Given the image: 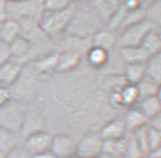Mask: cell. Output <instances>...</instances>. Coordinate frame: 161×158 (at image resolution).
<instances>
[{"instance_id": "obj_2", "label": "cell", "mask_w": 161, "mask_h": 158, "mask_svg": "<svg viewBox=\"0 0 161 158\" xmlns=\"http://www.w3.org/2000/svg\"><path fill=\"white\" fill-rule=\"evenodd\" d=\"M37 76H40V75L35 72V69H34V66L31 64V62L24 64L19 78H18L16 82L10 86L12 98L26 104V101H30V100L34 97L35 91L38 88Z\"/></svg>"}, {"instance_id": "obj_16", "label": "cell", "mask_w": 161, "mask_h": 158, "mask_svg": "<svg viewBox=\"0 0 161 158\" xmlns=\"http://www.w3.org/2000/svg\"><path fill=\"white\" fill-rule=\"evenodd\" d=\"M116 40H117V34L114 31H110L107 28L97 31L91 38V46L100 47L106 52H111L113 48H116Z\"/></svg>"}, {"instance_id": "obj_7", "label": "cell", "mask_w": 161, "mask_h": 158, "mask_svg": "<svg viewBox=\"0 0 161 158\" xmlns=\"http://www.w3.org/2000/svg\"><path fill=\"white\" fill-rule=\"evenodd\" d=\"M103 139L98 132H86L76 141V155L82 158H94L101 155Z\"/></svg>"}, {"instance_id": "obj_29", "label": "cell", "mask_w": 161, "mask_h": 158, "mask_svg": "<svg viewBox=\"0 0 161 158\" xmlns=\"http://www.w3.org/2000/svg\"><path fill=\"white\" fill-rule=\"evenodd\" d=\"M123 158H144V152L141 151L130 133L126 135V151H125Z\"/></svg>"}, {"instance_id": "obj_18", "label": "cell", "mask_w": 161, "mask_h": 158, "mask_svg": "<svg viewBox=\"0 0 161 158\" xmlns=\"http://www.w3.org/2000/svg\"><path fill=\"white\" fill-rule=\"evenodd\" d=\"M119 50V57L125 64H135V63H145L148 60L149 54L144 48L138 47H122Z\"/></svg>"}, {"instance_id": "obj_10", "label": "cell", "mask_w": 161, "mask_h": 158, "mask_svg": "<svg viewBox=\"0 0 161 158\" xmlns=\"http://www.w3.org/2000/svg\"><path fill=\"white\" fill-rule=\"evenodd\" d=\"M84 54L75 50H62L59 52L57 57V66H56V73H69L75 70L82 62Z\"/></svg>"}, {"instance_id": "obj_25", "label": "cell", "mask_w": 161, "mask_h": 158, "mask_svg": "<svg viewBox=\"0 0 161 158\" xmlns=\"http://www.w3.org/2000/svg\"><path fill=\"white\" fill-rule=\"evenodd\" d=\"M145 76V63H135V64H126L123 69V81L126 84L136 85L138 82Z\"/></svg>"}, {"instance_id": "obj_42", "label": "cell", "mask_w": 161, "mask_h": 158, "mask_svg": "<svg viewBox=\"0 0 161 158\" xmlns=\"http://www.w3.org/2000/svg\"><path fill=\"white\" fill-rule=\"evenodd\" d=\"M8 3H15V2H21V0H6Z\"/></svg>"}, {"instance_id": "obj_36", "label": "cell", "mask_w": 161, "mask_h": 158, "mask_svg": "<svg viewBox=\"0 0 161 158\" xmlns=\"http://www.w3.org/2000/svg\"><path fill=\"white\" fill-rule=\"evenodd\" d=\"M10 100H12L10 88H8V86H4L0 84V107L3 106V104H6L8 101H10Z\"/></svg>"}, {"instance_id": "obj_1", "label": "cell", "mask_w": 161, "mask_h": 158, "mask_svg": "<svg viewBox=\"0 0 161 158\" xmlns=\"http://www.w3.org/2000/svg\"><path fill=\"white\" fill-rule=\"evenodd\" d=\"M73 10L75 8L69 6L63 10H56V12H42L38 19V28L46 37L50 38H57L62 34H64L68 28L70 26L73 18Z\"/></svg>"}, {"instance_id": "obj_17", "label": "cell", "mask_w": 161, "mask_h": 158, "mask_svg": "<svg viewBox=\"0 0 161 158\" xmlns=\"http://www.w3.org/2000/svg\"><path fill=\"white\" fill-rule=\"evenodd\" d=\"M122 119H123V123H125V128H126L127 133H132L141 128H145V126H147V122H148V119H147L136 107L127 108Z\"/></svg>"}, {"instance_id": "obj_14", "label": "cell", "mask_w": 161, "mask_h": 158, "mask_svg": "<svg viewBox=\"0 0 161 158\" xmlns=\"http://www.w3.org/2000/svg\"><path fill=\"white\" fill-rule=\"evenodd\" d=\"M9 52L12 56L13 60H16L19 63L24 64V59L30 56V53L32 52V46H31V41L24 35H19L18 38H15L12 43H9Z\"/></svg>"}, {"instance_id": "obj_32", "label": "cell", "mask_w": 161, "mask_h": 158, "mask_svg": "<svg viewBox=\"0 0 161 158\" xmlns=\"http://www.w3.org/2000/svg\"><path fill=\"white\" fill-rule=\"evenodd\" d=\"M145 132H147V144H148V152L149 151L160 148L161 146V130H155L148 126H145ZM147 152V154H148Z\"/></svg>"}, {"instance_id": "obj_22", "label": "cell", "mask_w": 161, "mask_h": 158, "mask_svg": "<svg viewBox=\"0 0 161 158\" xmlns=\"http://www.w3.org/2000/svg\"><path fill=\"white\" fill-rule=\"evenodd\" d=\"M141 47L144 48L145 52L149 56L157 54L161 52V34H160V28H153L147 32V35L144 37Z\"/></svg>"}, {"instance_id": "obj_30", "label": "cell", "mask_w": 161, "mask_h": 158, "mask_svg": "<svg viewBox=\"0 0 161 158\" xmlns=\"http://www.w3.org/2000/svg\"><path fill=\"white\" fill-rule=\"evenodd\" d=\"M42 12H56V10H63L72 6L69 0H41Z\"/></svg>"}, {"instance_id": "obj_27", "label": "cell", "mask_w": 161, "mask_h": 158, "mask_svg": "<svg viewBox=\"0 0 161 158\" xmlns=\"http://www.w3.org/2000/svg\"><path fill=\"white\" fill-rule=\"evenodd\" d=\"M145 76L161 82V53L149 56L145 62Z\"/></svg>"}, {"instance_id": "obj_47", "label": "cell", "mask_w": 161, "mask_h": 158, "mask_svg": "<svg viewBox=\"0 0 161 158\" xmlns=\"http://www.w3.org/2000/svg\"><path fill=\"white\" fill-rule=\"evenodd\" d=\"M88 2H91V0H85V3H88Z\"/></svg>"}, {"instance_id": "obj_20", "label": "cell", "mask_w": 161, "mask_h": 158, "mask_svg": "<svg viewBox=\"0 0 161 158\" xmlns=\"http://www.w3.org/2000/svg\"><path fill=\"white\" fill-rule=\"evenodd\" d=\"M125 151H126V136L120 138V139H106V141H103L101 155L123 158Z\"/></svg>"}, {"instance_id": "obj_46", "label": "cell", "mask_w": 161, "mask_h": 158, "mask_svg": "<svg viewBox=\"0 0 161 158\" xmlns=\"http://www.w3.org/2000/svg\"><path fill=\"white\" fill-rule=\"evenodd\" d=\"M94 158H103V157H101V155H98V157H94Z\"/></svg>"}, {"instance_id": "obj_37", "label": "cell", "mask_w": 161, "mask_h": 158, "mask_svg": "<svg viewBox=\"0 0 161 158\" xmlns=\"http://www.w3.org/2000/svg\"><path fill=\"white\" fill-rule=\"evenodd\" d=\"M9 59H12L10 52H9V46L0 40V64L4 63V62H8Z\"/></svg>"}, {"instance_id": "obj_9", "label": "cell", "mask_w": 161, "mask_h": 158, "mask_svg": "<svg viewBox=\"0 0 161 158\" xmlns=\"http://www.w3.org/2000/svg\"><path fill=\"white\" fill-rule=\"evenodd\" d=\"M51 138H53V135H51L50 132L41 130V132H37V133H34V135H30L28 138H25V139L22 141V146H24L31 155L41 154L44 151L50 150Z\"/></svg>"}, {"instance_id": "obj_19", "label": "cell", "mask_w": 161, "mask_h": 158, "mask_svg": "<svg viewBox=\"0 0 161 158\" xmlns=\"http://www.w3.org/2000/svg\"><path fill=\"white\" fill-rule=\"evenodd\" d=\"M136 108L147 117L151 119L154 116L161 114V100L160 95H153V97H145V98H139Z\"/></svg>"}, {"instance_id": "obj_43", "label": "cell", "mask_w": 161, "mask_h": 158, "mask_svg": "<svg viewBox=\"0 0 161 158\" xmlns=\"http://www.w3.org/2000/svg\"><path fill=\"white\" fill-rule=\"evenodd\" d=\"M151 2H154V0H144V3H145V6H147V4H148V3H151Z\"/></svg>"}, {"instance_id": "obj_4", "label": "cell", "mask_w": 161, "mask_h": 158, "mask_svg": "<svg viewBox=\"0 0 161 158\" xmlns=\"http://www.w3.org/2000/svg\"><path fill=\"white\" fill-rule=\"evenodd\" d=\"M42 13L41 0H21L8 3V15L15 21H37Z\"/></svg>"}, {"instance_id": "obj_5", "label": "cell", "mask_w": 161, "mask_h": 158, "mask_svg": "<svg viewBox=\"0 0 161 158\" xmlns=\"http://www.w3.org/2000/svg\"><path fill=\"white\" fill-rule=\"evenodd\" d=\"M153 26L148 21H142L136 25L127 26L120 32H117V40H116V48L122 47H138L141 46L144 37L147 35L149 30H153Z\"/></svg>"}, {"instance_id": "obj_38", "label": "cell", "mask_w": 161, "mask_h": 158, "mask_svg": "<svg viewBox=\"0 0 161 158\" xmlns=\"http://www.w3.org/2000/svg\"><path fill=\"white\" fill-rule=\"evenodd\" d=\"M9 19L8 15V2L6 0H0V24L3 21Z\"/></svg>"}, {"instance_id": "obj_15", "label": "cell", "mask_w": 161, "mask_h": 158, "mask_svg": "<svg viewBox=\"0 0 161 158\" xmlns=\"http://www.w3.org/2000/svg\"><path fill=\"white\" fill-rule=\"evenodd\" d=\"M84 54H85V60H86L89 68L97 69V70L107 66L108 60H110V52H106V50H103L100 47H95V46H89Z\"/></svg>"}, {"instance_id": "obj_45", "label": "cell", "mask_w": 161, "mask_h": 158, "mask_svg": "<svg viewBox=\"0 0 161 158\" xmlns=\"http://www.w3.org/2000/svg\"><path fill=\"white\" fill-rule=\"evenodd\" d=\"M72 158H82V157H78V155H75V157H72Z\"/></svg>"}, {"instance_id": "obj_44", "label": "cell", "mask_w": 161, "mask_h": 158, "mask_svg": "<svg viewBox=\"0 0 161 158\" xmlns=\"http://www.w3.org/2000/svg\"><path fill=\"white\" fill-rule=\"evenodd\" d=\"M103 158H117V157H108V155H101Z\"/></svg>"}, {"instance_id": "obj_21", "label": "cell", "mask_w": 161, "mask_h": 158, "mask_svg": "<svg viewBox=\"0 0 161 158\" xmlns=\"http://www.w3.org/2000/svg\"><path fill=\"white\" fill-rule=\"evenodd\" d=\"M21 35V24L19 21L15 19H6L0 24V40L3 43L9 44L12 43L15 38H18Z\"/></svg>"}, {"instance_id": "obj_24", "label": "cell", "mask_w": 161, "mask_h": 158, "mask_svg": "<svg viewBox=\"0 0 161 158\" xmlns=\"http://www.w3.org/2000/svg\"><path fill=\"white\" fill-rule=\"evenodd\" d=\"M119 94H120V100H122V106L123 108H132L135 107L139 101V94L136 90L135 85L132 84H123L119 88Z\"/></svg>"}, {"instance_id": "obj_34", "label": "cell", "mask_w": 161, "mask_h": 158, "mask_svg": "<svg viewBox=\"0 0 161 158\" xmlns=\"http://www.w3.org/2000/svg\"><path fill=\"white\" fill-rule=\"evenodd\" d=\"M119 88H113V90L108 92V95H107L108 104H110L111 107H114V108H123L122 100H120V94H119Z\"/></svg>"}, {"instance_id": "obj_12", "label": "cell", "mask_w": 161, "mask_h": 158, "mask_svg": "<svg viewBox=\"0 0 161 158\" xmlns=\"http://www.w3.org/2000/svg\"><path fill=\"white\" fill-rule=\"evenodd\" d=\"M98 133H100L103 141H106V139H120V138L127 135L122 117H116V119H111L108 122H106L101 126Z\"/></svg>"}, {"instance_id": "obj_6", "label": "cell", "mask_w": 161, "mask_h": 158, "mask_svg": "<svg viewBox=\"0 0 161 158\" xmlns=\"http://www.w3.org/2000/svg\"><path fill=\"white\" fill-rule=\"evenodd\" d=\"M41 130H46V119H44V116L41 114V111L38 108L26 106L25 114H24V119H22L21 130H19L21 141H24L30 135L41 132Z\"/></svg>"}, {"instance_id": "obj_35", "label": "cell", "mask_w": 161, "mask_h": 158, "mask_svg": "<svg viewBox=\"0 0 161 158\" xmlns=\"http://www.w3.org/2000/svg\"><path fill=\"white\" fill-rule=\"evenodd\" d=\"M4 158H32V155L22 146V144H19V145L15 146V148H13V150L10 151Z\"/></svg>"}, {"instance_id": "obj_40", "label": "cell", "mask_w": 161, "mask_h": 158, "mask_svg": "<svg viewBox=\"0 0 161 158\" xmlns=\"http://www.w3.org/2000/svg\"><path fill=\"white\" fill-rule=\"evenodd\" d=\"M106 2L110 4V8L113 9V10H117V9L122 6V0H106Z\"/></svg>"}, {"instance_id": "obj_48", "label": "cell", "mask_w": 161, "mask_h": 158, "mask_svg": "<svg viewBox=\"0 0 161 158\" xmlns=\"http://www.w3.org/2000/svg\"><path fill=\"white\" fill-rule=\"evenodd\" d=\"M144 158H147V157H144Z\"/></svg>"}, {"instance_id": "obj_11", "label": "cell", "mask_w": 161, "mask_h": 158, "mask_svg": "<svg viewBox=\"0 0 161 158\" xmlns=\"http://www.w3.org/2000/svg\"><path fill=\"white\" fill-rule=\"evenodd\" d=\"M22 66L24 64L16 62V60L13 59H9L8 62H4V63L0 64V84L4 86H10L16 82V79L19 78L22 72Z\"/></svg>"}, {"instance_id": "obj_23", "label": "cell", "mask_w": 161, "mask_h": 158, "mask_svg": "<svg viewBox=\"0 0 161 158\" xmlns=\"http://www.w3.org/2000/svg\"><path fill=\"white\" fill-rule=\"evenodd\" d=\"M21 138L16 133H12L9 130L0 128V158H4L10 151L21 144Z\"/></svg>"}, {"instance_id": "obj_28", "label": "cell", "mask_w": 161, "mask_h": 158, "mask_svg": "<svg viewBox=\"0 0 161 158\" xmlns=\"http://www.w3.org/2000/svg\"><path fill=\"white\" fill-rule=\"evenodd\" d=\"M145 19L155 28L161 26V0H154L144 8Z\"/></svg>"}, {"instance_id": "obj_13", "label": "cell", "mask_w": 161, "mask_h": 158, "mask_svg": "<svg viewBox=\"0 0 161 158\" xmlns=\"http://www.w3.org/2000/svg\"><path fill=\"white\" fill-rule=\"evenodd\" d=\"M57 57H59V52L51 50L47 54H42L37 57L35 60L31 62V64L34 66L35 72L41 75H50V73L56 72V66H57Z\"/></svg>"}, {"instance_id": "obj_3", "label": "cell", "mask_w": 161, "mask_h": 158, "mask_svg": "<svg viewBox=\"0 0 161 158\" xmlns=\"http://www.w3.org/2000/svg\"><path fill=\"white\" fill-rule=\"evenodd\" d=\"M26 104L18 100H10L0 107V128L19 135L22 119L25 114Z\"/></svg>"}, {"instance_id": "obj_33", "label": "cell", "mask_w": 161, "mask_h": 158, "mask_svg": "<svg viewBox=\"0 0 161 158\" xmlns=\"http://www.w3.org/2000/svg\"><path fill=\"white\" fill-rule=\"evenodd\" d=\"M122 6L125 8L126 12H133L145 8L144 0H122Z\"/></svg>"}, {"instance_id": "obj_39", "label": "cell", "mask_w": 161, "mask_h": 158, "mask_svg": "<svg viewBox=\"0 0 161 158\" xmlns=\"http://www.w3.org/2000/svg\"><path fill=\"white\" fill-rule=\"evenodd\" d=\"M32 158H57L53 152H51L50 150L48 151H44V152H41V154H37V155H32Z\"/></svg>"}, {"instance_id": "obj_41", "label": "cell", "mask_w": 161, "mask_h": 158, "mask_svg": "<svg viewBox=\"0 0 161 158\" xmlns=\"http://www.w3.org/2000/svg\"><path fill=\"white\" fill-rule=\"evenodd\" d=\"M69 2H70V3H78V2H79V3H85V0H69Z\"/></svg>"}, {"instance_id": "obj_8", "label": "cell", "mask_w": 161, "mask_h": 158, "mask_svg": "<svg viewBox=\"0 0 161 158\" xmlns=\"http://www.w3.org/2000/svg\"><path fill=\"white\" fill-rule=\"evenodd\" d=\"M50 151L57 158H72L76 155V139L68 133L53 135Z\"/></svg>"}, {"instance_id": "obj_31", "label": "cell", "mask_w": 161, "mask_h": 158, "mask_svg": "<svg viewBox=\"0 0 161 158\" xmlns=\"http://www.w3.org/2000/svg\"><path fill=\"white\" fill-rule=\"evenodd\" d=\"M142 21H147V19H145V10L144 9L133 10V12H126V16H125V21H123L122 30H125V28H127V26L136 25V24H139V22H142Z\"/></svg>"}, {"instance_id": "obj_26", "label": "cell", "mask_w": 161, "mask_h": 158, "mask_svg": "<svg viewBox=\"0 0 161 158\" xmlns=\"http://www.w3.org/2000/svg\"><path fill=\"white\" fill-rule=\"evenodd\" d=\"M136 90L139 94V98L145 97H153V95H160V86L161 82H157L148 76H144L138 84H136Z\"/></svg>"}]
</instances>
